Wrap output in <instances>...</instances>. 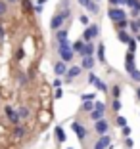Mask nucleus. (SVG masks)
Wrapping results in <instances>:
<instances>
[{
  "label": "nucleus",
  "mask_w": 140,
  "mask_h": 149,
  "mask_svg": "<svg viewBox=\"0 0 140 149\" xmlns=\"http://www.w3.org/2000/svg\"><path fill=\"white\" fill-rule=\"evenodd\" d=\"M83 46H84L83 40H77V42L73 44V48H71V50H73V54H75V52H79V54H81V52H83Z\"/></svg>",
  "instance_id": "aec40b11"
},
{
  "label": "nucleus",
  "mask_w": 140,
  "mask_h": 149,
  "mask_svg": "<svg viewBox=\"0 0 140 149\" xmlns=\"http://www.w3.org/2000/svg\"><path fill=\"white\" fill-rule=\"evenodd\" d=\"M4 115H6V118L10 120V124H12V126H18V124H21V120H19V117H18V111L13 109L12 105H6V107H4Z\"/></svg>",
  "instance_id": "f03ea898"
},
{
  "label": "nucleus",
  "mask_w": 140,
  "mask_h": 149,
  "mask_svg": "<svg viewBox=\"0 0 140 149\" xmlns=\"http://www.w3.org/2000/svg\"><path fill=\"white\" fill-rule=\"evenodd\" d=\"M12 136H13V140H23V138L27 136V126H25V124L13 126L12 128Z\"/></svg>",
  "instance_id": "39448f33"
},
{
  "label": "nucleus",
  "mask_w": 140,
  "mask_h": 149,
  "mask_svg": "<svg viewBox=\"0 0 140 149\" xmlns=\"http://www.w3.org/2000/svg\"><path fill=\"white\" fill-rule=\"evenodd\" d=\"M81 65H83L84 69H92V67H94V59H92V57H83V59H81Z\"/></svg>",
  "instance_id": "dca6fc26"
},
{
  "label": "nucleus",
  "mask_w": 140,
  "mask_h": 149,
  "mask_svg": "<svg viewBox=\"0 0 140 149\" xmlns=\"http://www.w3.org/2000/svg\"><path fill=\"white\" fill-rule=\"evenodd\" d=\"M98 59H100L102 63L106 61V56H104V44H100V46H98Z\"/></svg>",
  "instance_id": "b1692460"
},
{
  "label": "nucleus",
  "mask_w": 140,
  "mask_h": 149,
  "mask_svg": "<svg viewBox=\"0 0 140 149\" xmlns=\"http://www.w3.org/2000/svg\"><path fill=\"white\" fill-rule=\"evenodd\" d=\"M0 97H2V90H0Z\"/></svg>",
  "instance_id": "603ef678"
},
{
  "label": "nucleus",
  "mask_w": 140,
  "mask_h": 149,
  "mask_svg": "<svg viewBox=\"0 0 140 149\" xmlns=\"http://www.w3.org/2000/svg\"><path fill=\"white\" fill-rule=\"evenodd\" d=\"M87 10H88L90 13H98V10H100V8H98V4L94 2V0H90V4L87 6Z\"/></svg>",
  "instance_id": "412c9836"
},
{
  "label": "nucleus",
  "mask_w": 140,
  "mask_h": 149,
  "mask_svg": "<svg viewBox=\"0 0 140 149\" xmlns=\"http://www.w3.org/2000/svg\"><path fill=\"white\" fill-rule=\"evenodd\" d=\"M6 2H8V4H18L19 0H6Z\"/></svg>",
  "instance_id": "de8ad7c7"
},
{
  "label": "nucleus",
  "mask_w": 140,
  "mask_h": 149,
  "mask_svg": "<svg viewBox=\"0 0 140 149\" xmlns=\"http://www.w3.org/2000/svg\"><path fill=\"white\" fill-rule=\"evenodd\" d=\"M125 69H127V73H129V74H131V73H134V71H136V67H134V54H131V52L127 54V61H125Z\"/></svg>",
  "instance_id": "0eeeda50"
},
{
  "label": "nucleus",
  "mask_w": 140,
  "mask_h": 149,
  "mask_svg": "<svg viewBox=\"0 0 140 149\" xmlns=\"http://www.w3.org/2000/svg\"><path fill=\"white\" fill-rule=\"evenodd\" d=\"M83 38H84V44H87V42H90V40H92V33H90V29H88V27H87V31L83 33Z\"/></svg>",
  "instance_id": "a878e982"
},
{
  "label": "nucleus",
  "mask_w": 140,
  "mask_h": 149,
  "mask_svg": "<svg viewBox=\"0 0 140 149\" xmlns=\"http://www.w3.org/2000/svg\"><path fill=\"white\" fill-rule=\"evenodd\" d=\"M69 15H71L69 8H67V10H63V12H61V13H58V15H54V17H52V21H50V29H52V31H60V29H61V25H63V21H65V19L69 17Z\"/></svg>",
  "instance_id": "f257e3e1"
},
{
  "label": "nucleus",
  "mask_w": 140,
  "mask_h": 149,
  "mask_svg": "<svg viewBox=\"0 0 140 149\" xmlns=\"http://www.w3.org/2000/svg\"><path fill=\"white\" fill-rule=\"evenodd\" d=\"M19 2H21L23 10H25L27 13H31V12H33V4H31V0H19Z\"/></svg>",
  "instance_id": "f3484780"
},
{
  "label": "nucleus",
  "mask_w": 140,
  "mask_h": 149,
  "mask_svg": "<svg viewBox=\"0 0 140 149\" xmlns=\"http://www.w3.org/2000/svg\"><path fill=\"white\" fill-rule=\"evenodd\" d=\"M123 134H125V136H131V128H129V126H123Z\"/></svg>",
  "instance_id": "ea45409f"
},
{
  "label": "nucleus",
  "mask_w": 140,
  "mask_h": 149,
  "mask_svg": "<svg viewBox=\"0 0 140 149\" xmlns=\"http://www.w3.org/2000/svg\"><path fill=\"white\" fill-rule=\"evenodd\" d=\"M61 82H63V80L56 79V80H54V82H52V86H54V88H60V86H61Z\"/></svg>",
  "instance_id": "58836bf2"
},
{
  "label": "nucleus",
  "mask_w": 140,
  "mask_h": 149,
  "mask_svg": "<svg viewBox=\"0 0 140 149\" xmlns=\"http://www.w3.org/2000/svg\"><path fill=\"white\" fill-rule=\"evenodd\" d=\"M123 0H110V4H111V8H115V6H119Z\"/></svg>",
  "instance_id": "a19ab883"
},
{
  "label": "nucleus",
  "mask_w": 140,
  "mask_h": 149,
  "mask_svg": "<svg viewBox=\"0 0 140 149\" xmlns=\"http://www.w3.org/2000/svg\"><path fill=\"white\" fill-rule=\"evenodd\" d=\"M92 54H94V46H92V42H87V44L83 46L81 57H92Z\"/></svg>",
  "instance_id": "ddd939ff"
},
{
  "label": "nucleus",
  "mask_w": 140,
  "mask_h": 149,
  "mask_svg": "<svg viewBox=\"0 0 140 149\" xmlns=\"http://www.w3.org/2000/svg\"><path fill=\"white\" fill-rule=\"evenodd\" d=\"M127 27H129V19H123V21L115 23V29H117V31H125Z\"/></svg>",
  "instance_id": "6ab92c4d"
},
{
  "label": "nucleus",
  "mask_w": 140,
  "mask_h": 149,
  "mask_svg": "<svg viewBox=\"0 0 140 149\" xmlns=\"http://www.w3.org/2000/svg\"><path fill=\"white\" fill-rule=\"evenodd\" d=\"M94 86H96L98 90H102V92H106V90H108V86H106L102 80H96V82H94Z\"/></svg>",
  "instance_id": "cd10ccee"
},
{
  "label": "nucleus",
  "mask_w": 140,
  "mask_h": 149,
  "mask_svg": "<svg viewBox=\"0 0 140 149\" xmlns=\"http://www.w3.org/2000/svg\"><path fill=\"white\" fill-rule=\"evenodd\" d=\"M125 145H127V149H132V145H134V141H132V138L129 136L127 140H125Z\"/></svg>",
  "instance_id": "f704fd0d"
},
{
  "label": "nucleus",
  "mask_w": 140,
  "mask_h": 149,
  "mask_svg": "<svg viewBox=\"0 0 140 149\" xmlns=\"http://www.w3.org/2000/svg\"><path fill=\"white\" fill-rule=\"evenodd\" d=\"M81 23H83V25H88V17H87V15H81Z\"/></svg>",
  "instance_id": "37998d69"
},
{
  "label": "nucleus",
  "mask_w": 140,
  "mask_h": 149,
  "mask_svg": "<svg viewBox=\"0 0 140 149\" xmlns=\"http://www.w3.org/2000/svg\"><path fill=\"white\" fill-rule=\"evenodd\" d=\"M83 109L84 111H92L94 109V103H92V101H83Z\"/></svg>",
  "instance_id": "c85d7f7f"
},
{
  "label": "nucleus",
  "mask_w": 140,
  "mask_h": 149,
  "mask_svg": "<svg viewBox=\"0 0 140 149\" xmlns=\"http://www.w3.org/2000/svg\"><path fill=\"white\" fill-rule=\"evenodd\" d=\"M23 56H25V52H23L21 48H18V52H15V56H13V57H15V61H19V59H21Z\"/></svg>",
  "instance_id": "2f4dec72"
},
{
  "label": "nucleus",
  "mask_w": 140,
  "mask_h": 149,
  "mask_svg": "<svg viewBox=\"0 0 140 149\" xmlns=\"http://www.w3.org/2000/svg\"><path fill=\"white\" fill-rule=\"evenodd\" d=\"M61 96H63V94H61V90H60V88H56V97H61Z\"/></svg>",
  "instance_id": "49530a36"
},
{
  "label": "nucleus",
  "mask_w": 140,
  "mask_h": 149,
  "mask_svg": "<svg viewBox=\"0 0 140 149\" xmlns=\"http://www.w3.org/2000/svg\"><path fill=\"white\" fill-rule=\"evenodd\" d=\"M136 94H138V97H140V90H138V92H136Z\"/></svg>",
  "instance_id": "3c124183"
},
{
  "label": "nucleus",
  "mask_w": 140,
  "mask_h": 149,
  "mask_svg": "<svg viewBox=\"0 0 140 149\" xmlns=\"http://www.w3.org/2000/svg\"><path fill=\"white\" fill-rule=\"evenodd\" d=\"M88 29H90V33H92V38H94V36H98V35H100V27H98V25H90V27H88Z\"/></svg>",
  "instance_id": "bb28decb"
},
{
  "label": "nucleus",
  "mask_w": 140,
  "mask_h": 149,
  "mask_svg": "<svg viewBox=\"0 0 140 149\" xmlns=\"http://www.w3.org/2000/svg\"><path fill=\"white\" fill-rule=\"evenodd\" d=\"M88 80H90V82L94 84V82H96V80H98V77H96V74H90V77H88Z\"/></svg>",
  "instance_id": "c03bdc74"
},
{
  "label": "nucleus",
  "mask_w": 140,
  "mask_h": 149,
  "mask_svg": "<svg viewBox=\"0 0 140 149\" xmlns=\"http://www.w3.org/2000/svg\"><path fill=\"white\" fill-rule=\"evenodd\" d=\"M94 130H96L98 134H102V136H104L106 132H108V123H106L104 118H102V120H96V124H94Z\"/></svg>",
  "instance_id": "9b49d317"
},
{
  "label": "nucleus",
  "mask_w": 140,
  "mask_h": 149,
  "mask_svg": "<svg viewBox=\"0 0 140 149\" xmlns=\"http://www.w3.org/2000/svg\"><path fill=\"white\" fill-rule=\"evenodd\" d=\"M18 117H19V120H27V118H31V109L27 105H21V107H18Z\"/></svg>",
  "instance_id": "6e6552de"
},
{
  "label": "nucleus",
  "mask_w": 140,
  "mask_h": 149,
  "mask_svg": "<svg viewBox=\"0 0 140 149\" xmlns=\"http://www.w3.org/2000/svg\"><path fill=\"white\" fill-rule=\"evenodd\" d=\"M4 38H6V31L2 27V23H0V42H4Z\"/></svg>",
  "instance_id": "c9c22d12"
},
{
  "label": "nucleus",
  "mask_w": 140,
  "mask_h": 149,
  "mask_svg": "<svg viewBox=\"0 0 140 149\" xmlns=\"http://www.w3.org/2000/svg\"><path fill=\"white\" fill-rule=\"evenodd\" d=\"M71 128H73V132L77 134V138H79L81 141H84V138H87V130H84V126H81L79 123H73Z\"/></svg>",
  "instance_id": "423d86ee"
},
{
  "label": "nucleus",
  "mask_w": 140,
  "mask_h": 149,
  "mask_svg": "<svg viewBox=\"0 0 140 149\" xmlns=\"http://www.w3.org/2000/svg\"><path fill=\"white\" fill-rule=\"evenodd\" d=\"M6 12H8V4L0 0V17H4V15H6Z\"/></svg>",
  "instance_id": "393cba45"
},
{
  "label": "nucleus",
  "mask_w": 140,
  "mask_h": 149,
  "mask_svg": "<svg viewBox=\"0 0 140 149\" xmlns=\"http://www.w3.org/2000/svg\"><path fill=\"white\" fill-rule=\"evenodd\" d=\"M94 97H96L94 94H83V96H81V100H83V101H92Z\"/></svg>",
  "instance_id": "7c9ffc66"
},
{
  "label": "nucleus",
  "mask_w": 140,
  "mask_h": 149,
  "mask_svg": "<svg viewBox=\"0 0 140 149\" xmlns=\"http://www.w3.org/2000/svg\"><path fill=\"white\" fill-rule=\"evenodd\" d=\"M94 2H98V0H94Z\"/></svg>",
  "instance_id": "864d4df0"
},
{
  "label": "nucleus",
  "mask_w": 140,
  "mask_h": 149,
  "mask_svg": "<svg viewBox=\"0 0 140 149\" xmlns=\"http://www.w3.org/2000/svg\"><path fill=\"white\" fill-rule=\"evenodd\" d=\"M79 73H81V67H71V69L65 73V82H71L75 77H79Z\"/></svg>",
  "instance_id": "9d476101"
},
{
  "label": "nucleus",
  "mask_w": 140,
  "mask_h": 149,
  "mask_svg": "<svg viewBox=\"0 0 140 149\" xmlns=\"http://www.w3.org/2000/svg\"><path fill=\"white\" fill-rule=\"evenodd\" d=\"M79 4H81V6H84V8H87V6L90 4V0H79Z\"/></svg>",
  "instance_id": "a18cd8bd"
},
{
  "label": "nucleus",
  "mask_w": 140,
  "mask_h": 149,
  "mask_svg": "<svg viewBox=\"0 0 140 149\" xmlns=\"http://www.w3.org/2000/svg\"><path fill=\"white\" fill-rule=\"evenodd\" d=\"M56 38H58V42H60V46H61V44H65L67 42V31H65V29H60V31L56 33Z\"/></svg>",
  "instance_id": "4468645a"
},
{
  "label": "nucleus",
  "mask_w": 140,
  "mask_h": 149,
  "mask_svg": "<svg viewBox=\"0 0 140 149\" xmlns=\"http://www.w3.org/2000/svg\"><path fill=\"white\" fill-rule=\"evenodd\" d=\"M54 71H56V74H65L67 73V65L63 61H58L56 67H54Z\"/></svg>",
  "instance_id": "2eb2a0df"
},
{
  "label": "nucleus",
  "mask_w": 140,
  "mask_h": 149,
  "mask_svg": "<svg viewBox=\"0 0 140 149\" xmlns=\"http://www.w3.org/2000/svg\"><path fill=\"white\" fill-rule=\"evenodd\" d=\"M111 107H113V111H119V109H121V103H119V100H113Z\"/></svg>",
  "instance_id": "4c0bfd02"
},
{
  "label": "nucleus",
  "mask_w": 140,
  "mask_h": 149,
  "mask_svg": "<svg viewBox=\"0 0 140 149\" xmlns=\"http://www.w3.org/2000/svg\"><path fill=\"white\" fill-rule=\"evenodd\" d=\"M134 23H136V27H138V31H140V19H136Z\"/></svg>",
  "instance_id": "09e8293b"
},
{
  "label": "nucleus",
  "mask_w": 140,
  "mask_h": 149,
  "mask_svg": "<svg viewBox=\"0 0 140 149\" xmlns=\"http://www.w3.org/2000/svg\"><path fill=\"white\" fill-rule=\"evenodd\" d=\"M94 109H96V111H102V113H104L106 105H104V103H102V101H98V103H94Z\"/></svg>",
  "instance_id": "72a5a7b5"
},
{
  "label": "nucleus",
  "mask_w": 140,
  "mask_h": 149,
  "mask_svg": "<svg viewBox=\"0 0 140 149\" xmlns=\"http://www.w3.org/2000/svg\"><path fill=\"white\" fill-rule=\"evenodd\" d=\"M56 138H58V141H65V134H63L61 126H56Z\"/></svg>",
  "instance_id": "4be33fe9"
},
{
  "label": "nucleus",
  "mask_w": 140,
  "mask_h": 149,
  "mask_svg": "<svg viewBox=\"0 0 140 149\" xmlns=\"http://www.w3.org/2000/svg\"><path fill=\"white\" fill-rule=\"evenodd\" d=\"M117 36H119V40H121L123 44H129V42H131V36H129L125 31H119V35H117Z\"/></svg>",
  "instance_id": "a211bd4d"
},
{
  "label": "nucleus",
  "mask_w": 140,
  "mask_h": 149,
  "mask_svg": "<svg viewBox=\"0 0 140 149\" xmlns=\"http://www.w3.org/2000/svg\"><path fill=\"white\" fill-rule=\"evenodd\" d=\"M117 124H121V126H125V124H127V120H125L123 117H117Z\"/></svg>",
  "instance_id": "79ce46f5"
},
{
  "label": "nucleus",
  "mask_w": 140,
  "mask_h": 149,
  "mask_svg": "<svg viewBox=\"0 0 140 149\" xmlns=\"http://www.w3.org/2000/svg\"><path fill=\"white\" fill-rule=\"evenodd\" d=\"M108 15H110V19L113 23H119V21H123V19H127L125 12L119 10V8H110V10H108Z\"/></svg>",
  "instance_id": "20e7f679"
},
{
  "label": "nucleus",
  "mask_w": 140,
  "mask_h": 149,
  "mask_svg": "<svg viewBox=\"0 0 140 149\" xmlns=\"http://www.w3.org/2000/svg\"><path fill=\"white\" fill-rule=\"evenodd\" d=\"M132 80H136V82H140V71H134V73H131Z\"/></svg>",
  "instance_id": "e433bc0d"
},
{
  "label": "nucleus",
  "mask_w": 140,
  "mask_h": 149,
  "mask_svg": "<svg viewBox=\"0 0 140 149\" xmlns=\"http://www.w3.org/2000/svg\"><path fill=\"white\" fill-rule=\"evenodd\" d=\"M111 94H113V100H119V94H121V88H119V86H113V88H111Z\"/></svg>",
  "instance_id": "c756f323"
},
{
  "label": "nucleus",
  "mask_w": 140,
  "mask_h": 149,
  "mask_svg": "<svg viewBox=\"0 0 140 149\" xmlns=\"http://www.w3.org/2000/svg\"><path fill=\"white\" fill-rule=\"evenodd\" d=\"M110 138H108V136H102V138H98V141H96V143H94V149H106V147H108V145H110Z\"/></svg>",
  "instance_id": "f8f14e48"
},
{
  "label": "nucleus",
  "mask_w": 140,
  "mask_h": 149,
  "mask_svg": "<svg viewBox=\"0 0 140 149\" xmlns=\"http://www.w3.org/2000/svg\"><path fill=\"white\" fill-rule=\"evenodd\" d=\"M60 56H61V61L63 63H69L71 59H73V50H71L69 42H65V44L60 46Z\"/></svg>",
  "instance_id": "7ed1b4c3"
},
{
  "label": "nucleus",
  "mask_w": 140,
  "mask_h": 149,
  "mask_svg": "<svg viewBox=\"0 0 140 149\" xmlns=\"http://www.w3.org/2000/svg\"><path fill=\"white\" fill-rule=\"evenodd\" d=\"M90 117H92V120H102V118H104V113H102V111H92L90 113Z\"/></svg>",
  "instance_id": "5701e85b"
},
{
  "label": "nucleus",
  "mask_w": 140,
  "mask_h": 149,
  "mask_svg": "<svg viewBox=\"0 0 140 149\" xmlns=\"http://www.w3.org/2000/svg\"><path fill=\"white\" fill-rule=\"evenodd\" d=\"M44 2H46V0H39V2H37V4H39V6H42Z\"/></svg>",
  "instance_id": "8fccbe9b"
},
{
  "label": "nucleus",
  "mask_w": 140,
  "mask_h": 149,
  "mask_svg": "<svg viewBox=\"0 0 140 149\" xmlns=\"http://www.w3.org/2000/svg\"><path fill=\"white\" fill-rule=\"evenodd\" d=\"M129 48H131L129 52L134 54V50H136V40H134V38H131V42H129Z\"/></svg>",
  "instance_id": "473e14b6"
},
{
  "label": "nucleus",
  "mask_w": 140,
  "mask_h": 149,
  "mask_svg": "<svg viewBox=\"0 0 140 149\" xmlns=\"http://www.w3.org/2000/svg\"><path fill=\"white\" fill-rule=\"evenodd\" d=\"M15 79H18V84H19L21 88L29 86V82H31V80H29V77H27V73H23V71H19V73L15 74Z\"/></svg>",
  "instance_id": "1a4fd4ad"
}]
</instances>
